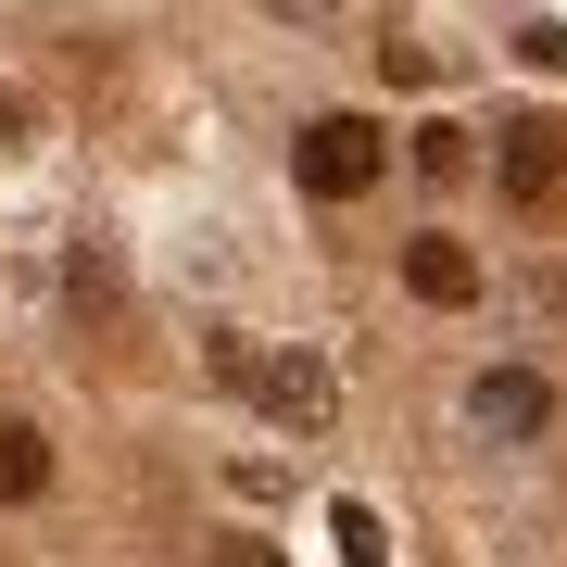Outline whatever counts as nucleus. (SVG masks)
I'll use <instances>...</instances> for the list:
<instances>
[{
    "instance_id": "obj_1",
    "label": "nucleus",
    "mask_w": 567,
    "mask_h": 567,
    "mask_svg": "<svg viewBox=\"0 0 567 567\" xmlns=\"http://www.w3.org/2000/svg\"><path fill=\"white\" fill-rule=\"evenodd\" d=\"M391 177V126L379 114H316L303 140H290V189H303V203H365V189Z\"/></svg>"
},
{
    "instance_id": "obj_2",
    "label": "nucleus",
    "mask_w": 567,
    "mask_h": 567,
    "mask_svg": "<svg viewBox=\"0 0 567 567\" xmlns=\"http://www.w3.org/2000/svg\"><path fill=\"white\" fill-rule=\"evenodd\" d=\"M252 416H278V429H328V416H341V365H328L316 341H265V391H252Z\"/></svg>"
},
{
    "instance_id": "obj_3",
    "label": "nucleus",
    "mask_w": 567,
    "mask_h": 567,
    "mask_svg": "<svg viewBox=\"0 0 567 567\" xmlns=\"http://www.w3.org/2000/svg\"><path fill=\"white\" fill-rule=\"evenodd\" d=\"M492 140H505L492 152V189H505L517 215H543L567 189V114H517V126H492Z\"/></svg>"
},
{
    "instance_id": "obj_4",
    "label": "nucleus",
    "mask_w": 567,
    "mask_h": 567,
    "mask_svg": "<svg viewBox=\"0 0 567 567\" xmlns=\"http://www.w3.org/2000/svg\"><path fill=\"white\" fill-rule=\"evenodd\" d=\"M466 429H480V442H543L555 429V379L543 365H480V379H466Z\"/></svg>"
},
{
    "instance_id": "obj_5",
    "label": "nucleus",
    "mask_w": 567,
    "mask_h": 567,
    "mask_svg": "<svg viewBox=\"0 0 567 567\" xmlns=\"http://www.w3.org/2000/svg\"><path fill=\"white\" fill-rule=\"evenodd\" d=\"M404 290L442 303V316H466V303H480V252H466L454 227H416V240H404Z\"/></svg>"
},
{
    "instance_id": "obj_6",
    "label": "nucleus",
    "mask_w": 567,
    "mask_h": 567,
    "mask_svg": "<svg viewBox=\"0 0 567 567\" xmlns=\"http://www.w3.org/2000/svg\"><path fill=\"white\" fill-rule=\"evenodd\" d=\"M63 303H76V328H126V278H114V252H102V240L63 252Z\"/></svg>"
},
{
    "instance_id": "obj_7",
    "label": "nucleus",
    "mask_w": 567,
    "mask_h": 567,
    "mask_svg": "<svg viewBox=\"0 0 567 567\" xmlns=\"http://www.w3.org/2000/svg\"><path fill=\"white\" fill-rule=\"evenodd\" d=\"M39 492H51V429L0 416V505H39Z\"/></svg>"
},
{
    "instance_id": "obj_8",
    "label": "nucleus",
    "mask_w": 567,
    "mask_h": 567,
    "mask_svg": "<svg viewBox=\"0 0 567 567\" xmlns=\"http://www.w3.org/2000/svg\"><path fill=\"white\" fill-rule=\"evenodd\" d=\"M203 379L227 391V404H252V391H265V341H252V328H203Z\"/></svg>"
},
{
    "instance_id": "obj_9",
    "label": "nucleus",
    "mask_w": 567,
    "mask_h": 567,
    "mask_svg": "<svg viewBox=\"0 0 567 567\" xmlns=\"http://www.w3.org/2000/svg\"><path fill=\"white\" fill-rule=\"evenodd\" d=\"M404 164H416V177H454V164H466V126H454V114L404 126Z\"/></svg>"
},
{
    "instance_id": "obj_10",
    "label": "nucleus",
    "mask_w": 567,
    "mask_h": 567,
    "mask_svg": "<svg viewBox=\"0 0 567 567\" xmlns=\"http://www.w3.org/2000/svg\"><path fill=\"white\" fill-rule=\"evenodd\" d=\"M328 529H341V567H391V543H379V517H365V505H341Z\"/></svg>"
},
{
    "instance_id": "obj_11",
    "label": "nucleus",
    "mask_w": 567,
    "mask_h": 567,
    "mask_svg": "<svg viewBox=\"0 0 567 567\" xmlns=\"http://www.w3.org/2000/svg\"><path fill=\"white\" fill-rule=\"evenodd\" d=\"M517 63L529 76H567V25H517Z\"/></svg>"
},
{
    "instance_id": "obj_12",
    "label": "nucleus",
    "mask_w": 567,
    "mask_h": 567,
    "mask_svg": "<svg viewBox=\"0 0 567 567\" xmlns=\"http://www.w3.org/2000/svg\"><path fill=\"white\" fill-rule=\"evenodd\" d=\"M265 13H278V25H341L353 0H265Z\"/></svg>"
},
{
    "instance_id": "obj_13",
    "label": "nucleus",
    "mask_w": 567,
    "mask_h": 567,
    "mask_svg": "<svg viewBox=\"0 0 567 567\" xmlns=\"http://www.w3.org/2000/svg\"><path fill=\"white\" fill-rule=\"evenodd\" d=\"M215 567H278V555H265V543H215Z\"/></svg>"
}]
</instances>
